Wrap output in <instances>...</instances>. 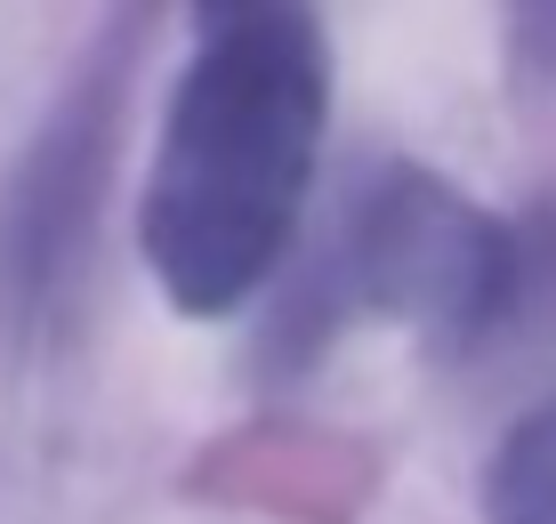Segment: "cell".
<instances>
[{"instance_id": "5", "label": "cell", "mask_w": 556, "mask_h": 524, "mask_svg": "<svg viewBox=\"0 0 556 524\" xmlns=\"http://www.w3.org/2000/svg\"><path fill=\"white\" fill-rule=\"evenodd\" d=\"M516 33H532V41H516V49H525L532 65H541L548 82H556V9H532V16H516Z\"/></svg>"}, {"instance_id": "4", "label": "cell", "mask_w": 556, "mask_h": 524, "mask_svg": "<svg viewBox=\"0 0 556 524\" xmlns=\"http://www.w3.org/2000/svg\"><path fill=\"white\" fill-rule=\"evenodd\" d=\"M484 524H556V396L501 436L484 469Z\"/></svg>"}, {"instance_id": "3", "label": "cell", "mask_w": 556, "mask_h": 524, "mask_svg": "<svg viewBox=\"0 0 556 524\" xmlns=\"http://www.w3.org/2000/svg\"><path fill=\"white\" fill-rule=\"evenodd\" d=\"M105 129H113V82L98 97H73L25 153L0 210V307L16 315H49L65 275L81 266L89 219H98L105 186Z\"/></svg>"}, {"instance_id": "1", "label": "cell", "mask_w": 556, "mask_h": 524, "mask_svg": "<svg viewBox=\"0 0 556 524\" xmlns=\"http://www.w3.org/2000/svg\"><path fill=\"white\" fill-rule=\"evenodd\" d=\"M331 129V41L291 0L194 9V57L162 113L138 250L169 307L226 315L291 259Z\"/></svg>"}, {"instance_id": "2", "label": "cell", "mask_w": 556, "mask_h": 524, "mask_svg": "<svg viewBox=\"0 0 556 524\" xmlns=\"http://www.w3.org/2000/svg\"><path fill=\"white\" fill-rule=\"evenodd\" d=\"M541 275L556 283V226H508L435 170L388 162L348 194L339 226L291 283L275 347L306 355L348 315H388L444 355H476L541 315Z\"/></svg>"}]
</instances>
